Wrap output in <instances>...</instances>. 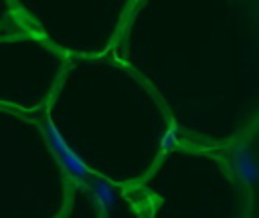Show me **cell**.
I'll return each mask as SVG.
<instances>
[{
    "label": "cell",
    "mask_w": 259,
    "mask_h": 218,
    "mask_svg": "<svg viewBox=\"0 0 259 218\" xmlns=\"http://www.w3.org/2000/svg\"><path fill=\"white\" fill-rule=\"evenodd\" d=\"M40 32L16 10L12 0H0V105L28 111L32 107L26 75Z\"/></svg>",
    "instance_id": "1"
},
{
    "label": "cell",
    "mask_w": 259,
    "mask_h": 218,
    "mask_svg": "<svg viewBox=\"0 0 259 218\" xmlns=\"http://www.w3.org/2000/svg\"><path fill=\"white\" fill-rule=\"evenodd\" d=\"M231 168L235 172V176L243 182V184H255L259 180V164L255 159V155L251 153L249 147L245 145H237L231 153Z\"/></svg>",
    "instance_id": "2"
}]
</instances>
